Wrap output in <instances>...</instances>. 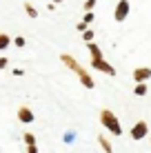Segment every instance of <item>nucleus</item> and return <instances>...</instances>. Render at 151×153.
Listing matches in <instances>:
<instances>
[{
	"instance_id": "obj_1",
	"label": "nucleus",
	"mask_w": 151,
	"mask_h": 153,
	"mask_svg": "<svg viewBox=\"0 0 151 153\" xmlns=\"http://www.w3.org/2000/svg\"><path fill=\"white\" fill-rule=\"evenodd\" d=\"M60 60H62V62H65V65H67V67H69V69H74V73H76V76H78V78H80V80H82V82H85V87H89V89L93 87V80H91V78H89V76H87V71H85V69H82V67H80V65H78V62H76V60H74V58H71V56H67V53H62V56H60Z\"/></svg>"
},
{
	"instance_id": "obj_2",
	"label": "nucleus",
	"mask_w": 151,
	"mask_h": 153,
	"mask_svg": "<svg viewBox=\"0 0 151 153\" xmlns=\"http://www.w3.org/2000/svg\"><path fill=\"white\" fill-rule=\"evenodd\" d=\"M100 120H102V124L107 126L111 133H116V135H120V126H118V120H116V115H113L111 111H102L100 113Z\"/></svg>"
},
{
	"instance_id": "obj_3",
	"label": "nucleus",
	"mask_w": 151,
	"mask_h": 153,
	"mask_svg": "<svg viewBox=\"0 0 151 153\" xmlns=\"http://www.w3.org/2000/svg\"><path fill=\"white\" fill-rule=\"evenodd\" d=\"M91 53H93V67H96V69L107 71L109 76H113V67H109L105 60H100V49H98L96 45H91Z\"/></svg>"
},
{
	"instance_id": "obj_4",
	"label": "nucleus",
	"mask_w": 151,
	"mask_h": 153,
	"mask_svg": "<svg viewBox=\"0 0 151 153\" xmlns=\"http://www.w3.org/2000/svg\"><path fill=\"white\" fill-rule=\"evenodd\" d=\"M129 13V2L127 0H120V4L116 7V20H124Z\"/></svg>"
},
{
	"instance_id": "obj_5",
	"label": "nucleus",
	"mask_w": 151,
	"mask_h": 153,
	"mask_svg": "<svg viewBox=\"0 0 151 153\" xmlns=\"http://www.w3.org/2000/svg\"><path fill=\"white\" fill-rule=\"evenodd\" d=\"M18 120H20V122H25V124H29L31 120H33V113H31V109L20 107V109H18Z\"/></svg>"
},
{
	"instance_id": "obj_6",
	"label": "nucleus",
	"mask_w": 151,
	"mask_h": 153,
	"mask_svg": "<svg viewBox=\"0 0 151 153\" xmlns=\"http://www.w3.org/2000/svg\"><path fill=\"white\" fill-rule=\"evenodd\" d=\"M144 133H147V126H144V122H140V124H136V126H133V131H131V135H133V138H142V135Z\"/></svg>"
},
{
	"instance_id": "obj_7",
	"label": "nucleus",
	"mask_w": 151,
	"mask_h": 153,
	"mask_svg": "<svg viewBox=\"0 0 151 153\" xmlns=\"http://www.w3.org/2000/svg\"><path fill=\"white\" fill-rule=\"evenodd\" d=\"M25 142H27V149L33 153V151H36V138H33L31 133H25Z\"/></svg>"
},
{
	"instance_id": "obj_8",
	"label": "nucleus",
	"mask_w": 151,
	"mask_h": 153,
	"mask_svg": "<svg viewBox=\"0 0 151 153\" xmlns=\"http://www.w3.org/2000/svg\"><path fill=\"white\" fill-rule=\"evenodd\" d=\"M149 76H151L149 69H138V71H136V80H147Z\"/></svg>"
},
{
	"instance_id": "obj_9",
	"label": "nucleus",
	"mask_w": 151,
	"mask_h": 153,
	"mask_svg": "<svg viewBox=\"0 0 151 153\" xmlns=\"http://www.w3.org/2000/svg\"><path fill=\"white\" fill-rule=\"evenodd\" d=\"M9 42H11V40H9V36H7V33H0V51H2V49H7V47H9Z\"/></svg>"
},
{
	"instance_id": "obj_10",
	"label": "nucleus",
	"mask_w": 151,
	"mask_h": 153,
	"mask_svg": "<svg viewBox=\"0 0 151 153\" xmlns=\"http://www.w3.org/2000/svg\"><path fill=\"white\" fill-rule=\"evenodd\" d=\"M25 9H27V13L31 16V18H36V16H38V11H36V9L31 7V4H25Z\"/></svg>"
},
{
	"instance_id": "obj_11",
	"label": "nucleus",
	"mask_w": 151,
	"mask_h": 153,
	"mask_svg": "<svg viewBox=\"0 0 151 153\" xmlns=\"http://www.w3.org/2000/svg\"><path fill=\"white\" fill-rule=\"evenodd\" d=\"M136 93H138V96H144V93H147V89H144V87H142V84H140V87L136 89Z\"/></svg>"
},
{
	"instance_id": "obj_12",
	"label": "nucleus",
	"mask_w": 151,
	"mask_h": 153,
	"mask_svg": "<svg viewBox=\"0 0 151 153\" xmlns=\"http://www.w3.org/2000/svg\"><path fill=\"white\" fill-rule=\"evenodd\" d=\"M93 4H96V0H87L85 7H87V9H93Z\"/></svg>"
},
{
	"instance_id": "obj_13",
	"label": "nucleus",
	"mask_w": 151,
	"mask_h": 153,
	"mask_svg": "<svg viewBox=\"0 0 151 153\" xmlns=\"http://www.w3.org/2000/svg\"><path fill=\"white\" fill-rule=\"evenodd\" d=\"M16 45H18V47H25V38H16Z\"/></svg>"
},
{
	"instance_id": "obj_14",
	"label": "nucleus",
	"mask_w": 151,
	"mask_h": 153,
	"mask_svg": "<svg viewBox=\"0 0 151 153\" xmlns=\"http://www.w3.org/2000/svg\"><path fill=\"white\" fill-rule=\"evenodd\" d=\"M4 67H7V60H4V58H0V69H4Z\"/></svg>"
}]
</instances>
